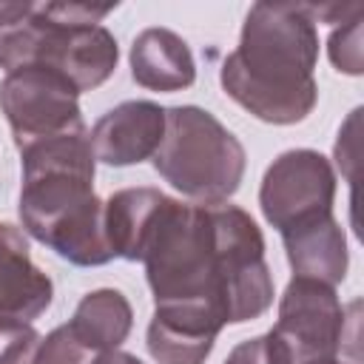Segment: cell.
Wrapping results in <instances>:
<instances>
[{
  "instance_id": "cell-6",
  "label": "cell",
  "mask_w": 364,
  "mask_h": 364,
  "mask_svg": "<svg viewBox=\"0 0 364 364\" xmlns=\"http://www.w3.org/2000/svg\"><path fill=\"white\" fill-rule=\"evenodd\" d=\"M347 313L330 284L293 276L279 301V321L267 338L273 364H336Z\"/></svg>"
},
{
  "instance_id": "cell-9",
  "label": "cell",
  "mask_w": 364,
  "mask_h": 364,
  "mask_svg": "<svg viewBox=\"0 0 364 364\" xmlns=\"http://www.w3.org/2000/svg\"><path fill=\"white\" fill-rule=\"evenodd\" d=\"M165 134V108L148 100H128L111 108L88 134L94 159L122 168L156 154Z\"/></svg>"
},
{
  "instance_id": "cell-14",
  "label": "cell",
  "mask_w": 364,
  "mask_h": 364,
  "mask_svg": "<svg viewBox=\"0 0 364 364\" xmlns=\"http://www.w3.org/2000/svg\"><path fill=\"white\" fill-rule=\"evenodd\" d=\"M171 196H165L156 188H125L117 191L102 210L105 225V242L114 256L136 262L142 256V247L168 205Z\"/></svg>"
},
{
  "instance_id": "cell-15",
  "label": "cell",
  "mask_w": 364,
  "mask_h": 364,
  "mask_svg": "<svg viewBox=\"0 0 364 364\" xmlns=\"http://www.w3.org/2000/svg\"><path fill=\"white\" fill-rule=\"evenodd\" d=\"M131 321H134V313L128 299L119 290L102 287L82 296V301L77 304L65 327L91 353H105V350H117L128 338Z\"/></svg>"
},
{
  "instance_id": "cell-7",
  "label": "cell",
  "mask_w": 364,
  "mask_h": 364,
  "mask_svg": "<svg viewBox=\"0 0 364 364\" xmlns=\"http://www.w3.org/2000/svg\"><path fill=\"white\" fill-rule=\"evenodd\" d=\"M77 97L74 82L46 65L9 71L0 82V108L11 125L14 145L23 151L34 142L85 128Z\"/></svg>"
},
{
  "instance_id": "cell-18",
  "label": "cell",
  "mask_w": 364,
  "mask_h": 364,
  "mask_svg": "<svg viewBox=\"0 0 364 364\" xmlns=\"http://www.w3.org/2000/svg\"><path fill=\"white\" fill-rule=\"evenodd\" d=\"M40 336L28 324L0 327V364H34Z\"/></svg>"
},
{
  "instance_id": "cell-17",
  "label": "cell",
  "mask_w": 364,
  "mask_h": 364,
  "mask_svg": "<svg viewBox=\"0 0 364 364\" xmlns=\"http://www.w3.org/2000/svg\"><path fill=\"white\" fill-rule=\"evenodd\" d=\"M94 353L88 347H82L71 330L63 324L57 330H51L46 336V341H40V350H37V358L34 364H91Z\"/></svg>"
},
{
  "instance_id": "cell-16",
  "label": "cell",
  "mask_w": 364,
  "mask_h": 364,
  "mask_svg": "<svg viewBox=\"0 0 364 364\" xmlns=\"http://www.w3.org/2000/svg\"><path fill=\"white\" fill-rule=\"evenodd\" d=\"M361 17H353L341 23V28L333 31L330 37V60L338 71L344 74H361L364 68V51H361Z\"/></svg>"
},
{
  "instance_id": "cell-12",
  "label": "cell",
  "mask_w": 364,
  "mask_h": 364,
  "mask_svg": "<svg viewBox=\"0 0 364 364\" xmlns=\"http://www.w3.org/2000/svg\"><path fill=\"white\" fill-rule=\"evenodd\" d=\"M287 262L296 276L316 279L324 284H338L347 276V239L338 222L330 216L313 219L307 225L282 233Z\"/></svg>"
},
{
  "instance_id": "cell-21",
  "label": "cell",
  "mask_w": 364,
  "mask_h": 364,
  "mask_svg": "<svg viewBox=\"0 0 364 364\" xmlns=\"http://www.w3.org/2000/svg\"><path fill=\"white\" fill-rule=\"evenodd\" d=\"M31 9L34 6H28V3H0V28H14V26H20L28 14H31Z\"/></svg>"
},
{
  "instance_id": "cell-5",
  "label": "cell",
  "mask_w": 364,
  "mask_h": 364,
  "mask_svg": "<svg viewBox=\"0 0 364 364\" xmlns=\"http://www.w3.org/2000/svg\"><path fill=\"white\" fill-rule=\"evenodd\" d=\"M117 40L102 26L63 23L46 6L0 37V68L14 71L23 65H46L74 82L77 91L97 88L117 68Z\"/></svg>"
},
{
  "instance_id": "cell-19",
  "label": "cell",
  "mask_w": 364,
  "mask_h": 364,
  "mask_svg": "<svg viewBox=\"0 0 364 364\" xmlns=\"http://www.w3.org/2000/svg\"><path fill=\"white\" fill-rule=\"evenodd\" d=\"M358 114H361L358 108L350 114V119H347V125L338 131V142H336L338 168L347 171L350 182H353V165H355V156H358V136H355V131H358Z\"/></svg>"
},
{
  "instance_id": "cell-1",
  "label": "cell",
  "mask_w": 364,
  "mask_h": 364,
  "mask_svg": "<svg viewBox=\"0 0 364 364\" xmlns=\"http://www.w3.org/2000/svg\"><path fill=\"white\" fill-rule=\"evenodd\" d=\"M139 262L156 307H196L222 324H239L273 301L262 230L233 205L168 199Z\"/></svg>"
},
{
  "instance_id": "cell-8",
  "label": "cell",
  "mask_w": 364,
  "mask_h": 364,
  "mask_svg": "<svg viewBox=\"0 0 364 364\" xmlns=\"http://www.w3.org/2000/svg\"><path fill=\"white\" fill-rule=\"evenodd\" d=\"M336 176L330 162L310 148L284 151L264 171L259 202L264 219L279 230L307 225L333 213Z\"/></svg>"
},
{
  "instance_id": "cell-23",
  "label": "cell",
  "mask_w": 364,
  "mask_h": 364,
  "mask_svg": "<svg viewBox=\"0 0 364 364\" xmlns=\"http://www.w3.org/2000/svg\"><path fill=\"white\" fill-rule=\"evenodd\" d=\"M336 364H338V361H336Z\"/></svg>"
},
{
  "instance_id": "cell-4",
  "label": "cell",
  "mask_w": 364,
  "mask_h": 364,
  "mask_svg": "<svg viewBox=\"0 0 364 364\" xmlns=\"http://www.w3.org/2000/svg\"><path fill=\"white\" fill-rule=\"evenodd\" d=\"M154 168L185 196L219 205L239 191L245 148L205 108L176 105L165 111V134L154 154Z\"/></svg>"
},
{
  "instance_id": "cell-22",
  "label": "cell",
  "mask_w": 364,
  "mask_h": 364,
  "mask_svg": "<svg viewBox=\"0 0 364 364\" xmlns=\"http://www.w3.org/2000/svg\"><path fill=\"white\" fill-rule=\"evenodd\" d=\"M91 364H142V361L122 350H105V353H97Z\"/></svg>"
},
{
  "instance_id": "cell-13",
  "label": "cell",
  "mask_w": 364,
  "mask_h": 364,
  "mask_svg": "<svg viewBox=\"0 0 364 364\" xmlns=\"http://www.w3.org/2000/svg\"><path fill=\"white\" fill-rule=\"evenodd\" d=\"M131 74L151 91H179L196 80L188 43L168 28H145L131 46Z\"/></svg>"
},
{
  "instance_id": "cell-11",
  "label": "cell",
  "mask_w": 364,
  "mask_h": 364,
  "mask_svg": "<svg viewBox=\"0 0 364 364\" xmlns=\"http://www.w3.org/2000/svg\"><path fill=\"white\" fill-rule=\"evenodd\" d=\"M225 324L196 307H156L148 324V353L159 364H202Z\"/></svg>"
},
{
  "instance_id": "cell-3",
  "label": "cell",
  "mask_w": 364,
  "mask_h": 364,
  "mask_svg": "<svg viewBox=\"0 0 364 364\" xmlns=\"http://www.w3.org/2000/svg\"><path fill=\"white\" fill-rule=\"evenodd\" d=\"M20 219L26 230L63 259L91 267L114 259L94 193V151L85 128L34 142L20 151Z\"/></svg>"
},
{
  "instance_id": "cell-10",
  "label": "cell",
  "mask_w": 364,
  "mask_h": 364,
  "mask_svg": "<svg viewBox=\"0 0 364 364\" xmlns=\"http://www.w3.org/2000/svg\"><path fill=\"white\" fill-rule=\"evenodd\" d=\"M51 279L31 262L26 236L0 222V327L28 324L48 310Z\"/></svg>"
},
{
  "instance_id": "cell-20",
  "label": "cell",
  "mask_w": 364,
  "mask_h": 364,
  "mask_svg": "<svg viewBox=\"0 0 364 364\" xmlns=\"http://www.w3.org/2000/svg\"><path fill=\"white\" fill-rule=\"evenodd\" d=\"M225 364H273L270 350H267V338L256 336V338H247V341L236 344L230 350V355L225 358Z\"/></svg>"
},
{
  "instance_id": "cell-2",
  "label": "cell",
  "mask_w": 364,
  "mask_h": 364,
  "mask_svg": "<svg viewBox=\"0 0 364 364\" xmlns=\"http://www.w3.org/2000/svg\"><path fill=\"white\" fill-rule=\"evenodd\" d=\"M316 23L301 3H256L245 17L239 48L222 63L219 80L253 117L290 125L316 105Z\"/></svg>"
}]
</instances>
